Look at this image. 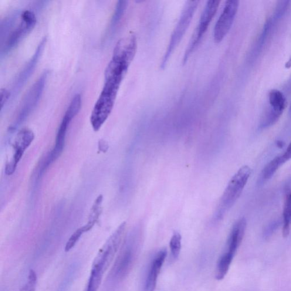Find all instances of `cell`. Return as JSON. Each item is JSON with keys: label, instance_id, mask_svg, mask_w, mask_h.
<instances>
[{"label": "cell", "instance_id": "obj_6", "mask_svg": "<svg viewBox=\"0 0 291 291\" xmlns=\"http://www.w3.org/2000/svg\"><path fill=\"white\" fill-rule=\"evenodd\" d=\"M126 222H123L100 250L94 260L92 269L104 273L114 259L124 238Z\"/></svg>", "mask_w": 291, "mask_h": 291}, {"label": "cell", "instance_id": "obj_24", "mask_svg": "<svg viewBox=\"0 0 291 291\" xmlns=\"http://www.w3.org/2000/svg\"><path fill=\"white\" fill-rule=\"evenodd\" d=\"M0 95H1V110L4 108L6 104L8 103L10 97L12 95L11 91L6 89H1L0 90Z\"/></svg>", "mask_w": 291, "mask_h": 291}, {"label": "cell", "instance_id": "obj_7", "mask_svg": "<svg viewBox=\"0 0 291 291\" xmlns=\"http://www.w3.org/2000/svg\"><path fill=\"white\" fill-rule=\"evenodd\" d=\"M239 3L236 0L226 2L213 31V38L216 43L221 42L231 30L238 12Z\"/></svg>", "mask_w": 291, "mask_h": 291}, {"label": "cell", "instance_id": "obj_2", "mask_svg": "<svg viewBox=\"0 0 291 291\" xmlns=\"http://www.w3.org/2000/svg\"><path fill=\"white\" fill-rule=\"evenodd\" d=\"M36 23L35 13L25 9L19 14L11 29L1 40V57L18 45L21 40L35 28Z\"/></svg>", "mask_w": 291, "mask_h": 291}, {"label": "cell", "instance_id": "obj_17", "mask_svg": "<svg viewBox=\"0 0 291 291\" xmlns=\"http://www.w3.org/2000/svg\"><path fill=\"white\" fill-rule=\"evenodd\" d=\"M233 258H234V256L227 253L223 254L219 258L218 266H217L216 274V278L217 279L221 280L224 278L229 272Z\"/></svg>", "mask_w": 291, "mask_h": 291}, {"label": "cell", "instance_id": "obj_12", "mask_svg": "<svg viewBox=\"0 0 291 291\" xmlns=\"http://www.w3.org/2000/svg\"><path fill=\"white\" fill-rule=\"evenodd\" d=\"M246 226L247 222L245 218H239L235 222L230 233L227 242V249L225 253L235 256L244 237Z\"/></svg>", "mask_w": 291, "mask_h": 291}, {"label": "cell", "instance_id": "obj_22", "mask_svg": "<svg viewBox=\"0 0 291 291\" xmlns=\"http://www.w3.org/2000/svg\"><path fill=\"white\" fill-rule=\"evenodd\" d=\"M84 233H86V232L84 231L83 227H82L77 229L76 231L73 233L70 239L68 240L66 243L65 247V251L66 252H69L70 250L73 248L77 242L79 241L81 236H82Z\"/></svg>", "mask_w": 291, "mask_h": 291}, {"label": "cell", "instance_id": "obj_11", "mask_svg": "<svg viewBox=\"0 0 291 291\" xmlns=\"http://www.w3.org/2000/svg\"><path fill=\"white\" fill-rule=\"evenodd\" d=\"M166 256L167 250L165 249L161 250L155 256L146 279L145 291H154L156 289L158 277Z\"/></svg>", "mask_w": 291, "mask_h": 291}, {"label": "cell", "instance_id": "obj_18", "mask_svg": "<svg viewBox=\"0 0 291 291\" xmlns=\"http://www.w3.org/2000/svg\"><path fill=\"white\" fill-rule=\"evenodd\" d=\"M103 196L100 195L98 197L92 206L89 216V222L86 225L83 226L86 232H89L95 225L101 213V205H102Z\"/></svg>", "mask_w": 291, "mask_h": 291}, {"label": "cell", "instance_id": "obj_27", "mask_svg": "<svg viewBox=\"0 0 291 291\" xmlns=\"http://www.w3.org/2000/svg\"><path fill=\"white\" fill-rule=\"evenodd\" d=\"M290 110L291 111V108H290Z\"/></svg>", "mask_w": 291, "mask_h": 291}, {"label": "cell", "instance_id": "obj_4", "mask_svg": "<svg viewBox=\"0 0 291 291\" xmlns=\"http://www.w3.org/2000/svg\"><path fill=\"white\" fill-rule=\"evenodd\" d=\"M49 71L45 70L40 75L39 78L33 84L26 92L22 101L21 106L16 120L10 127V130H14L19 125L24 122L35 109L42 97L47 79L49 75Z\"/></svg>", "mask_w": 291, "mask_h": 291}, {"label": "cell", "instance_id": "obj_19", "mask_svg": "<svg viewBox=\"0 0 291 291\" xmlns=\"http://www.w3.org/2000/svg\"><path fill=\"white\" fill-rule=\"evenodd\" d=\"M127 4L128 2L127 1H117L116 8H115L110 22L109 29L110 30H113L116 28L118 23L120 22L124 15L125 11H126Z\"/></svg>", "mask_w": 291, "mask_h": 291}, {"label": "cell", "instance_id": "obj_9", "mask_svg": "<svg viewBox=\"0 0 291 291\" xmlns=\"http://www.w3.org/2000/svg\"><path fill=\"white\" fill-rule=\"evenodd\" d=\"M76 116V114L73 113V111L68 109H67L63 118L62 123L60 124L58 131H57L55 147H54L52 151L51 152L49 156L47 157V160L42 168V172L45 171L49 167V165L52 164L54 161H56L60 157L61 154H62L64 146V143H65L68 127L69 126L71 121Z\"/></svg>", "mask_w": 291, "mask_h": 291}, {"label": "cell", "instance_id": "obj_25", "mask_svg": "<svg viewBox=\"0 0 291 291\" xmlns=\"http://www.w3.org/2000/svg\"><path fill=\"white\" fill-rule=\"evenodd\" d=\"M284 164L291 160V142L283 154L280 155Z\"/></svg>", "mask_w": 291, "mask_h": 291}, {"label": "cell", "instance_id": "obj_10", "mask_svg": "<svg viewBox=\"0 0 291 291\" xmlns=\"http://www.w3.org/2000/svg\"><path fill=\"white\" fill-rule=\"evenodd\" d=\"M35 138L33 132L29 128L20 130L16 138L14 148L15 154L13 160L6 165V174L12 175L15 172L18 164L22 158L25 151L28 148Z\"/></svg>", "mask_w": 291, "mask_h": 291}, {"label": "cell", "instance_id": "obj_14", "mask_svg": "<svg viewBox=\"0 0 291 291\" xmlns=\"http://www.w3.org/2000/svg\"><path fill=\"white\" fill-rule=\"evenodd\" d=\"M283 221V236L286 238L290 235L291 226V188L290 187H287L285 189Z\"/></svg>", "mask_w": 291, "mask_h": 291}, {"label": "cell", "instance_id": "obj_1", "mask_svg": "<svg viewBox=\"0 0 291 291\" xmlns=\"http://www.w3.org/2000/svg\"><path fill=\"white\" fill-rule=\"evenodd\" d=\"M252 174L248 165L240 168L229 181L219 201L215 218L220 219L229 211L241 195Z\"/></svg>", "mask_w": 291, "mask_h": 291}, {"label": "cell", "instance_id": "obj_16", "mask_svg": "<svg viewBox=\"0 0 291 291\" xmlns=\"http://www.w3.org/2000/svg\"><path fill=\"white\" fill-rule=\"evenodd\" d=\"M269 103L270 109L273 112L282 116L286 107V99L280 91L276 90L271 91L269 93Z\"/></svg>", "mask_w": 291, "mask_h": 291}, {"label": "cell", "instance_id": "obj_3", "mask_svg": "<svg viewBox=\"0 0 291 291\" xmlns=\"http://www.w3.org/2000/svg\"><path fill=\"white\" fill-rule=\"evenodd\" d=\"M199 4V1H189L186 3L177 25H176L174 31L172 33L167 48L165 50L163 58H162L160 66L162 70L164 69L167 66L172 54L174 53L175 50L177 49L183 38L191 24Z\"/></svg>", "mask_w": 291, "mask_h": 291}, {"label": "cell", "instance_id": "obj_26", "mask_svg": "<svg viewBox=\"0 0 291 291\" xmlns=\"http://www.w3.org/2000/svg\"><path fill=\"white\" fill-rule=\"evenodd\" d=\"M99 149L100 151L106 153L108 149V145L104 140H100L99 142Z\"/></svg>", "mask_w": 291, "mask_h": 291}, {"label": "cell", "instance_id": "obj_20", "mask_svg": "<svg viewBox=\"0 0 291 291\" xmlns=\"http://www.w3.org/2000/svg\"><path fill=\"white\" fill-rule=\"evenodd\" d=\"M104 273L91 270V275L86 291H97L99 289Z\"/></svg>", "mask_w": 291, "mask_h": 291}, {"label": "cell", "instance_id": "obj_13", "mask_svg": "<svg viewBox=\"0 0 291 291\" xmlns=\"http://www.w3.org/2000/svg\"><path fill=\"white\" fill-rule=\"evenodd\" d=\"M135 250L128 245L122 252L115 263L113 270L118 276H123L129 270L135 258Z\"/></svg>", "mask_w": 291, "mask_h": 291}, {"label": "cell", "instance_id": "obj_23", "mask_svg": "<svg viewBox=\"0 0 291 291\" xmlns=\"http://www.w3.org/2000/svg\"><path fill=\"white\" fill-rule=\"evenodd\" d=\"M36 275L35 271H30L28 282L22 288L20 291H35L36 284Z\"/></svg>", "mask_w": 291, "mask_h": 291}, {"label": "cell", "instance_id": "obj_21", "mask_svg": "<svg viewBox=\"0 0 291 291\" xmlns=\"http://www.w3.org/2000/svg\"><path fill=\"white\" fill-rule=\"evenodd\" d=\"M170 247L172 256L177 259L180 255L182 248V236L178 232H175L170 240Z\"/></svg>", "mask_w": 291, "mask_h": 291}, {"label": "cell", "instance_id": "obj_8", "mask_svg": "<svg viewBox=\"0 0 291 291\" xmlns=\"http://www.w3.org/2000/svg\"><path fill=\"white\" fill-rule=\"evenodd\" d=\"M47 36H44L40 40L31 58L27 62L21 71V72L18 74V77H16L15 83H13L12 91L11 92L13 96H15L18 94L19 91L24 86L27 81L29 80L30 77L32 75L37 64H38L40 57L42 55L44 49L45 48Z\"/></svg>", "mask_w": 291, "mask_h": 291}, {"label": "cell", "instance_id": "obj_15", "mask_svg": "<svg viewBox=\"0 0 291 291\" xmlns=\"http://www.w3.org/2000/svg\"><path fill=\"white\" fill-rule=\"evenodd\" d=\"M284 164L280 155H278L270 161L264 167L260 175L259 182L260 183H265V182L272 179L279 168Z\"/></svg>", "mask_w": 291, "mask_h": 291}, {"label": "cell", "instance_id": "obj_5", "mask_svg": "<svg viewBox=\"0 0 291 291\" xmlns=\"http://www.w3.org/2000/svg\"><path fill=\"white\" fill-rule=\"evenodd\" d=\"M219 1H209L206 3L205 8L201 13L198 25L195 30L189 42L187 49L182 58V64H185L198 49L202 41L203 37L207 31L210 24L219 7Z\"/></svg>", "mask_w": 291, "mask_h": 291}]
</instances>
